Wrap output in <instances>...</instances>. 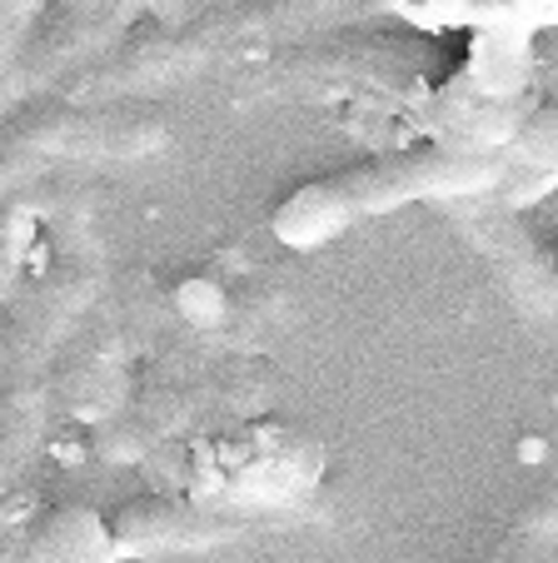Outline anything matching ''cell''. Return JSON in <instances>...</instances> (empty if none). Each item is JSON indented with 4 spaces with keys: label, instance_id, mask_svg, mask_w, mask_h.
<instances>
[{
    "label": "cell",
    "instance_id": "1",
    "mask_svg": "<svg viewBox=\"0 0 558 563\" xmlns=\"http://www.w3.org/2000/svg\"><path fill=\"white\" fill-rule=\"evenodd\" d=\"M499 180H504V165H494L479 150H414V155L369 159V165H354L335 180H315L295 190L274 210V234L295 250H315L359 214H380L414 200L489 195Z\"/></svg>",
    "mask_w": 558,
    "mask_h": 563
},
{
    "label": "cell",
    "instance_id": "2",
    "mask_svg": "<svg viewBox=\"0 0 558 563\" xmlns=\"http://www.w3.org/2000/svg\"><path fill=\"white\" fill-rule=\"evenodd\" d=\"M264 379L260 369L250 364H230V369H210L200 379H179L165 384V389H150L140 394L130 409H116L100 429V454L106 459H140L150 454L155 444L175 439L179 429H190L200 415L210 409H244V405H264Z\"/></svg>",
    "mask_w": 558,
    "mask_h": 563
},
{
    "label": "cell",
    "instance_id": "3",
    "mask_svg": "<svg viewBox=\"0 0 558 563\" xmlns=\"http://www.w3.org/2000/svg\"><path fill=\"white\" fill-rule=\"evenodd\" d=\"M35 159H75V165H106V159H140L165 145V125L140 110H45L11 130Z\"/></svg>",
    "mask_w": 558,
    "mask_h": 563
},
{
    "label": "cell",
    "instance_id": "4",
    "mask_svg": "<svg viewBox=\"0 0 558 563\" xmlns=\"http://www.w3.org/2000/svg\"><path fill=\"white\" fill-rule=\"evenodd\" d=\"M444 205H449V220L469 234V245L489 260V269L508 289V299L534 324H548L554 319V275H548L544 250L524 234V224L489 195H463V200H444Z\"/></svg>",
    "mask_w": 558,
    "mask_h": 563
},
{
    "label": "cell",
    "instance_id": "5",
    "mask_svg": "<svg viewBox=\"0 0 558 563\" xmlns=\"http://www.w3.org/2000/svg\"><path fill=\"white\" fill-rule=\"evenodd\" d=\"M250 529L244 514L210 509V504H179V499H140L110 519V539L120 553H195L220 549Z\"/></svg>",
    "mask_w": 558,
    "mask_h": 563
},
{
    "label": "cell",
    "instance_id": "6",
    "mask_svg": "<svg viewBox=\"0 0 558 563\" xmlns=\"http://www.w3.org/2000/svg\"><path fill=\"white\" fill-rule=\"evenodd\" d=\"M35 11H41V0H0V60L21 45V35L31 31Z\"/></svg>",
    "mask_w": 558,
    "mask_h": 563
},
{
    "label": "cell",
    "instance_id": "7",
    "mask_svg": "<svg viewBox=\"0 0 558 563\" xmlns=\"http://www.w3.org/2000/svg\"><path fill=\"white\" fill-rule=\"evenodd\" d=\"M0 563H21V543L11 533H0Z\"/></svg>",
    "mask_w": 558,
    "mask_h": 563
}]
</instances>
